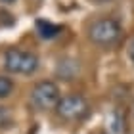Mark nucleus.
Instances as JSON below:
<instances>
[{"label":"nucleus","mask_w":134,"mask_h":134,"mask_svg":"<svg viewBox=\"0 0 134 134\" xmlns=\"http://www.w3.org/2000/svg\"><path fill=\"white\" fill-rule=\"evenodd\" d=\"M129 58H130V62L134 63V38L130 40V44H129Z\"/></svg>","instance_id":"8"},{"label":"nucleus","mask_w":134,"mask_h":134,"mask_svg":"<svg viewBox=\"0 0 134 134\" xmlns=\"http://www.w3.org/2000/svg\"><path fill=\"white\" fill-rule=\"evenodd\" d=\"M36 33L40 35V38L50 40V38H56V36L62 33V27H59V25H54V23H50V21L38 19V21H36Z\"/></svg>","instance_id":"5"},{"label":"nucleus","mask_w":134,"mask_h":134,"mask_svg":"<svg viewBox=\"0 0 134 134\" xmlns=\"http://www.w3.org/2000/svg\"><path fill=\"white\" fill-rule=\"evenodd\" d=\"M59 98H62L59 88H58V84L52 82V81H40V82H36L35 86L31 88V94H29L31 103L36 109H40V111L56 107Z\"/></svg>","instance_id":"3"},{"label":"nucleus","mask_w":134,"mask_h":134,"mask_svg":"<svg viewBox=\"0 0 134 134\" xmlns=\"http://www.w3.org/2000/svg\"><path fill=\"white\" fill-rule=\"evenodd\" d=\"M121 23L115 17H98L88 27V38L98 46H111L121 38Z\"/></svg>","instance_id":"1"},{"label":"nucleus","mask_w":134,"mask_h":134,"mask_svg":"<svg viewBox=\"0 0 134 134\" xmlns=\"http://www.w3.org/2000/svg\"><path fill=\"white\" fill-rule=\"evenodd\" d=\"M98 2H105V0H98Z\"/></svg>","instance_id":"10"},{"label":"nucleus","mask_w":134,"mask_h":134,"mask_svg":"<svg viewBox=\"0 0 134 134\" xmlns=\"http://www.w3.org/2000/svg\"><path fill=\"white\" fill-rule=\"evenodd\" d=\"M10 121H12V115L8 111V107H0V125H10Z\"/></svg>","instance_id":"7"},{"label":"nucleus","mask_w":134,"mask_h":134,"mask_svg":"<svg viewBox=\"0 0 134 134\" xmlns=\"http://www.w3.org/2000/svg\"><path fill=\"white\" fill-rule=\"evenodd\" d=\"M0 2H6V4H12V2H15V0H0Z\"/></svg>","instance_id":"9"},{"label":"nucleus","mask_w":134,"mask_h":134,"mask_svg":"<svg viewBox=\"0 0 134 134\" xmlns=\"http://www.w3.org/2000/svg\"><path fill=\"white\" fill-rule=\"evenodd\" d=\"M14 90V81L10 77H0V98H8Z\"/></svg>","instance_id":"6"},{"label":"nucleus","mask_w":134,"mask_h":134,"mask_svg":"<svg viewBox=\"0 0 134 134\" xmlns=\"http://www.w3.org/2000/svg\"><path fill=\"white\" fill-rule=\"evenodd\" d=\"M88 102L81 94H67L62 96L56 105V113L65 121H79L88 115Z\"/></svg>","instance_id":"4"},{"label":"nucleus","mask_w":134,"mask_h":134,"mask_svg":"<svg viewBox=\"0 0 134 134\" xmlns=\"http://www.w3.org/2000/svg\"><path fill=\"white\" fill-rule=\"evenodd\" d=\"M4 67L10 73H17V75H33L38 69V58L33 52L10 48L4 56Z\"/></svg>","instance_id":"2"}]
</instances>
